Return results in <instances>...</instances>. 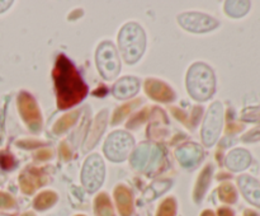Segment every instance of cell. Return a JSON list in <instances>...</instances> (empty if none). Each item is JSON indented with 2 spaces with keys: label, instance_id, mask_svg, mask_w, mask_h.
I'll return each mask as SVG.
<instances>
[{
  "label": "cell",
  "instance_id": "cell-27",
  "mask_svg": "<svg viewBox=\"0 0 260 216\" xmlns=\"http://www.w3.org/2000/svg\"><path fill=\"white\" fill-rule=\"evenodd\" d=\"M3 179H4V177H3V175H0V183L3 182Z\"/></svg>",
  "mask_w": 260,
  "mask_h": 216
},
{
  "label": "cell",
  "instance_id": "cell-4",
  "mask_svg": "<svg viewBox=\"0 0 260 216\" xmlns=\"http://www.w3.org/2000/svg\"><path fill=\"white\" fill-rule=\"evenodd\" d=\"M96 64L102 75L108 80L117 78L121 70L118 55L116 48L109 42H104L99 46L96 51Z\"/></svg>",
  "mask_w": 260,
  "mask_h": 216
},
{
  "label": "cell",
  "instance_id": "cell-19",
  "mask_svg": "<svg viewBox=\"0 0 260 216\" xmlns=\"http://www.w3.org/2000/svg\"><path fill=\"white\" fill-rule=\"evenodd\" d=\"M116 196L123 215H128L131 212V195L128 193V191L124 187H118L116 191Z\"/></svg>",
  "mask_w": 260,
  "mask_h": 216
},
{
  "label": "cell",
  "instance_id": "cell-20",
  "mask_svg": "<svg viewBox=\"0 0 260 216\" xmlns=\"http://www.w3.org/2000/svg\"><path fill=\"white\" fill-rule=\"evenodd\" d=\"M211 174H212V168L211 167H207L205 170L202 172V174H201L200 177V182H198V186H197V198L200 197V196H202V193L206 191V187H207V184L210 183V178H211Z\"/></svg>",
  "mask_w": 260,
  "mask_h": 216
},
{
  "label": "cell",
  "instance_id": "cell-25",
  "mask_svg": "<svg viewBox=\"0 0 260 216\" xmlns=\"http://www.w3.org/2000/svg\"><path fill=\"white\" fill-rule=\"evenodd\" d=\"M69 149H70V147H69L66 144L61 145V154H62L63 159H66V160L70 159V157H71V151Z\"/></svg>",
  "mask_w": 260,
  "mask_h": 216
},
{
  "label": "cell",
  "instance_id": "cell-16",
  "mask_svg": "<svg viewBox=\"0 0 260 216\" xmlns=\"http://www.w3.org/2000/svg\"><path fill=\"white\" fill-rule=\"evenodd\" d=\"M154 147L149 146V145H141L139 149L135 151L134 157H132V165L137 169H142L144 167H146L149 164L150 157H151V152Z\"/></svg>",
  "mask_w": 260,
  "mask_h": 216
},
{
  "label": "cell",
  "instance_id": "cell-18",
  "mask_svg": "<svg viewBox=\"0 0 260 216\" xmlns=\"http://www.w3.org/2000/svg\"><path fill=\"white\" fill-rule=\"evenodd\" d=\"M78 117H79L78 111L71 112V113L69 114H65L62 118H60L57 122H56L55 127H53V132H55V134H62L63 131H66L69 127H71L74 124H75Z\"/></svg>",
  "mask_w": 260,
  "mask_h": 216
},
{
  "label": "cell",
  "instance_id": "cell-3",
  "mask_svg": "<svg viewBox=\"0 0 260 216\" xmlns=\"http://www.w3.org/2000/svg\"><path fill=\"white\" fill-rule=\"evenodd\" d=\"M119 47H121L123 57L127 63H136L141 57L145 50V33L140 25L135 23L124 25L119 32L118 37Z\"/></svg>",
  "mask_w": 260,
  "mask_h": 216
},
{
  "label": "cell",
  "instance_id": "cell-5",
  "mask_svg": "<svg viewBox=\"0 0 260 216\" xmlns=\"http://www.w3.org/2000/svg\"><path fill=\"white\" fill-rule=\"evenodd\" d=\"M134 147V139L126 132H113L107 140L104 151L109 159L121 162L127 158L129 150Z\"/></svg>",
  "mask_w": 260,
  "mask_h": 216
},
{
  "label": "cell",
  "instance_id": "cell-23",
  "mask_svg": "<svg viewBox=\"0 0 260 216\" xmlns=\"http://www.w3.org/2000/svg\"><path fill=\"white\" fill-rule=\"evenodd\" d=\"M173 212H174V202H173V200H168L162 205L159 216H173Z\"/></svg>",
  "mask_w": 260,
  "mask_h": 216
},
{
  "label": "cell",
  "instance_id": "cell-13",
  "mask_svg": "<svg viewBox=\"0 0 260 216\" xmlns=\"http://www.w3.org/2000/svg\"><path fill=\"white\" fill-rule=\"evenodd\" d=\"M106 124H107V112L103 111V112H101V113L98 114L95 122H94L93 129L90 130V134H89L88 140H86L85 150L90 149L91 146H94V145H95V142L98 141L99 136L103 134L104 127H106Z\"/></svg>",
  "mask_w": 260,
  "mask_h": 216
},
{
  "label": "cell",
  "instance_id": "cell-9",
  "mask_svg": "<svg viewBox=\"0 0 260 216\" xmlns=\"http://www.w3.org/2000/svg\"><path fill=\"white\" fill-rule=\"evenodd\" d=\"M179 23L188 30L193 32H206L217 25V22L211 17L198 13H188L179 17Z\"/></svg>",
  "mask_w": 260,
  "mask_h": 216
},
{
  "label": "cell",
  "instance_id": "cell-12",
  "mask_svg": "<svg viewBox=\"0 0 260 216\" xmlns=\"http://www.w3.org/2000/svg\"><path fill=\"white\" fill-rule=\"evenodd\" d=\"M139 80L136 78H132V76H127V78H123L114 85L113 94L118 99H126L135 96L139 91Z\"/></svg>",
  "mask_w": 260,
  "mask_h": 216
},
{
  "label": "cell",
  "instance_id": "cell-26",
  "mask_svg": "<svg viewBox=\"0 0 260 216\" xmlns=\"http://www.w3.org/2000/svg\"><path fill=\"white\" fill-rule=\"evenodd\" d=\"M50 157H51V151H48V150H41V151H38L37 154V158L41 160L48 159Z\"/></svg>",
  "mask_w": 260,
  "mask_h": 216
},
{
  "label": "cell",
  "instance_id": "cell-2",
  "mask_svg": "<svg viewBox=\"0 0 260 216\" xmlns=\"http://www.w3.org/2000/svg\"><path fill=\"white\" fill-rule=\"evenodd\" d=\"M188 90L198 101H206L215 90V78L208 66L196 64L188 71Z\"/></svg>",
  "mask_w": 260,
  "mask_h": 216
},
{
  "label": "cell",
  "instance_id": "cell-11",
  "mask_svg": "<svg viewBox=\"0 0 260 216\" xmlns=\"http://www.w3.org/2000/svg\"><path fill=\"white\" fill-rule=\"evenodd\" d=\"M146 91L156 101L169 102L174 99V93L172 91V89L161 81L154 80V79L146 81Z\"/></svg>",
  "mask_w": 260,
  "mask_h": 216
},
{
  "label": "cell",
  "instance_id": "cell-1",
  "mask_svg": "<svg viewBox=\"0 0 260 216\" xmlns=\"http://www.w3.org/2000/svg\"><path fill=\"white\" fill-rule=\"evenodd\" d=\"M53 78L57 89V104L61 109L79 103L85 97L86 85L65 56H58Z\"/></svg>",
  "mask_w": 260,
  "mask_h": 216
},
{
  "label": "cell",
  "instance_id": "cell-8",
  "mask_svg": "<svg viewBox=\"0 0 260 216\" xmlns=\"http://www.w3.org/2000/svg\"><path fill=\"white\" fill-rule=\"evenodd\" d=\"M19 108L24 121L29 125L33 131H38L41 127V114L36 101L27 93L19 96Z\"/></svg>",
  "mask_w": 260,
  "mask_h": 216
},
{
  "label": "cell",
  "instance_id": "cell-7",
  "mask_svg": "<svg viewBox=\"0 0 260 216\" xmlns=\"http://www.w3.org/2000/svg\"><path fill=\"white\" fill-rule=\"evenodd\" d=\"M221 127H222V106L220 103H215L208 111L203 125V142L206 145H212L220 135Z\"/></svg>",
  "mask_w": 260,
  "mask_h": 216
},
{
  "label": "cell",
  "instance_id": "cell-24",
  "mask_svg": "<svg viewBox=\"0 0 260 216\" xmlns=\"http://www.w3.org/2000/svg\"><path fill=\"white\" fill-rule=\"evenodd\" d=\"M220 196H221V197L225 198L226 201H233V200H231V197L234 198V196H235V193H234V188L231 187V186L225 184L222 188H221Z\"/></svg>",
  "mask_w": 260,
  "mask_h": 216
},
{
  "label": "cell",
  "instance_id": "cell-22",
  "mask_svg": "<svg viewBox=\"0 0 260 216\" xmlns=\"http://www.w3.org/2000/svg\"><path fill=\"white\" fill-rule=\"evenodd\" d=\"M55 200H56L55 193L45 192L37 198V201H36V206L40 208H45V207H47V206H50L51 203L55 202Z\"/></svg>",
  "mask_w": 260,
  "mask_h": 216
},
{
  "label": "cell",
  "instance_id": "cell-15",
  "mask_svg": "<svg viewBox=\"0 0 260 216\" xmlns=\"http://www.w3.org/2000/svg\"><path fill=\"white\" fill-rule=\"evenodd\" d=\"M226 163H228V167L233 170H241L248 167L249 163H250V157L244 150H235L229 155Z\"/></svg>",
  "mask_w": 260,
  "mask_h": 216
},
{
  "label": "cell",
  "instance_id": "cell-21",
  "mask_svg": "<svg viewBox=\"0 0 260 216\" xmlns=\"http://www.w3.org/2000/svg\"><path fill=\"white\" fill-rule=\"evenodd\" d=\"M137 104H140V101H134V102H131V103L126 104V106L121 107V108H119L118 111L114 113L113 124H117V122L122 121V119H123V117L127 116V113H129V112L132 111V108H134L135 106H137Z\"/></svg>",
  "mask_w": 260,
  "mask_h": 216
},
{
  "label": "cell",
  "instance_id": "cell-17",
  "mask_svg": "<svg viewBox=\"0 0 260 216\" xmlns=\"http://www.w3.org/2000/svg\"><path fill=\"white\" fill-rule=\"evenodd\" d=\"M20 183H22V187L24 188L25 192H32L40 184V172L36 170L35 168L28 169L20 177Z\"/></svg>",
  "mask_w": 260,
  "mask_h": 216
},
{
  "label": "cell",
  "instance_id": "cell-6",
  "mask_svg": "<svg viewBox=\"0 0 260 216\" xmlns=\"http://www.w3.org/2000/svg\"><path fill=\"white\" fill-rule=\"evenodd\" d=\"M104 178L103 160L98 155H91L85 162L83 169V183L90 192L101 187Z\"/></svg>",
  "mask_w": 260,
  "mask_h": 216
},
{
  "label": "cell",
  "instance_id": "cell-14",
  "mask_svg": "<svg viewBox=\"0 0 260 216\" xmlns=\"http://www.w3.org/2000/svg\"><path fill=\"white\" fill-rule=\"evenodd\" d=\"M240 186L249 201L260 206V187L258 183L249 177L240 178Z\"/></svg>",
  "mask_w": 260,
  "mask_h": 216
},
{
  "label": "cell",
  "instance_id": "cell-10",
  "mask_svg": "<svg viewBox=\"0 0 260 216\" xmlns=\"http://www.w3.org/2000/svg\"><path fill=\"white\" fill-rule=\"evenodd\" d=\"M202 155V150L200 149L198 145L194 144L184 145L177 150V158L179 159L180 164L184 167H193L194 164H197Z\"/></svg>",
  "mask_w": 260,
  "mask_h": 216
}]
</instances>
